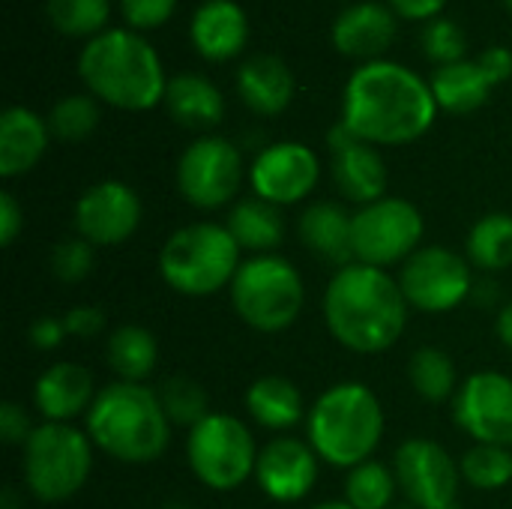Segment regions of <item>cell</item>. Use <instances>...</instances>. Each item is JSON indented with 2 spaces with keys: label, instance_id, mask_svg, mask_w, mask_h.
<instances>
[{
  "label": "cell",
  "instance_id": "4dcf8cb0",
  "mask_svg": "<svg viewBox=\"0 0 512 509\" xmlns=\"http://www.w3.org/2000/svg\"><path fill=\"white\" fill-rule=\"evenodd\" d=\"M408 378H411V387L420 399L438 405V402H447L456 396V363L447 351L441 348H417L411 363H408Z\"/></svg>",
  "mask_w": 512,
  "mask_h": 509
},
{
  "label": "cell",
  "instance_id": "83f0119b",
  "mask_svg": "<svg viewBox=\"0 0 512 509\" xmlns=\"http://www.w3.org/2000/svg\"><path fill=\"white\" fill-rule=\"evenodd\" d=\"M225 228L231 231L240 249L255 255H273V249H279L285 237V222L279 207L261 198H243L240 204H234Z\"/></svg>",
  "mask_w": 512,
  "mask_h": 509
},
{
  "label": "cell",
  "instance_id": "e575fe53",
  "mask_svg": "<svg viewBox=\"0 0 512 509\" xmlns=\"http://www.w3.org/2000/svg\"><path fill=\"white\" fill-rule=\"evenodd\" d=\"M159 402L165 408V417L171 420V426H183V429H195L201 420H207L210 411V399L207 390L192 381V378H168L159 390Z\"/></svg>",
  "mask_w": 512,
  "mask_h": 509
},
{
  "label": "cell",
  "instance_id": "6da1fadb",
  "mask_svg": "<svg viewBox=\"0 0 512 509\" xmlns=\"http://www.w3.org/2000/svg\"><path fill=\"white\" fill-rule=\"evenodd\" d=\"M432 84L396 60L360 63L342 93V123L372 147H402L420 141L435 117Z\"/></svg>",
  "mask_w": 512,
  "mask_h": 509
},
{
  "label": "cell",
  "instance_id": "816d5d0a",
  "mask_svg": "<svg viewBox=\"0 0 512 509\" xmlns=\"http://www.w3.org/2000/svg\"><path fill=\"white\" fill-rule=\"evenodd\" d=\"M504 3H507V9H510V12H512V0H504Z\"/></svg>",
  "mask_w": 512,
  "mask_h": 509
},
{
  "label": "cell",
  "instance_id": "8d00e7d4",
  "mask_svg": "<svg viewBox=\"0 0 512 509\" xmlns=\"http://www.w3.org/2000/svg\"><path fill=\"white\" fill-rule=\"evenodd\" d=\"M465 51H468V36L453 18L438 15V18L426 21V27H423V54L432 63H438V66L459 63V60H465Z\"/></svg>",
  "mask_w": 512,
  "mask_h": 509
},
{
  "label": "cell",
  "instance_id": "1f68e13d",
  "mask_svg": "<svg viewBox=\"0 0 512 509\" xmlns=\"http://www.w3.org/2000/svg\"><path fill=\"white\" fill-rule=\"evenodd\" d=\"M51 27L72 39H93L105 33L111 18V0H45Z\"/></svg>",
  "mask_w": 512,
  "mask_h": 509
},
{
  "label": "cell",
  "instance_id": "277c9868",
  "mask_svg": "<svg viewBox=\"0 0 512 509\" xmlns=\"http://www.w3.org/2000/svg\"><path fill=\"white\" fill-rule=\"evenodd\" d=\"M87 435L96 450L123 465H150L171 444V420L156 390L114 381L96 393L87 411Z\"/></svg>",
  "mask_w": 512,
  "mask_h": 509
},
{
  "label": "cell",
  "instance_id": "9a60e30c",
  "mask_svg": "<svg viewBox=\"0 0 512 509\" xmlns=\"http://www.w3.org/2000/svg\"><path fill=\"white\" fill-rule=\"evenodd\" d=\"M318 177H321V162L315 150L300 141H276L264 147L249 168V183L255 198L270 201L276 207H291L306 201L318 186Z\"/></svg>",
  "mask_w": 512,
  "mask_h": 509
},
{
  "label": "cell",
  "instance_id": "8fae6325",
  "mask_svg": "<svg viewBox=\"0 0 512 509\" xmlns=\"http://www.w3.org/2000/svg\"><path fill=\"white\" fill-rule=\"evenodd\" d=\"M243 186V156L222 135L195 138L177 159V192L195 210H219Z\"/></svg>",
  "mask_w": 512,
  "mask_h": 509
},
{
  "label": "cell",
  "instance_id": "5bb4252c",
  "mask_svg": "<svg viewBox=\"0 0 512 509\" xmlns=\"http://www.w3.org/2000/svg\"><path fill=\"white\" fill-rule=\"evenodd\" d=\"M456 426L477 444L512 447V378L477 372L453 396Z\"/></svg>",
  "mask_w": 512,
  "mask_h": 509
},
{
  "label": "cell",
  "instance_id": "b9f144b4",
  "mask_svg": "<svg viewBox=\"0 0 512 509\" xmlns=\"http://www.w3.org/2000/svg\"><path fill=\"white\" fill-rule=\"evenodd\" d=\"M480 69L486 72V78L498 87L512 78V51L507 45H489L480 57H477Z\"/></svg>",
  "mask_w": 512,
  "mask_h": 509
},
{
  "label": "cell",
  "instance_id": "836d02e7",
  "mask_svg": "<svg viewBox=\"0 0 512 509\" xmlns=\"http://www.w3.org/2000/svg\"><path fill=\"white\" fill-rule=\"evenodd\" d=\"M462 480L471 483L480 492H498L512 483V453L510 447L495 444H474L462 462Z\"/></svg>",
  "mask_w": 512,
  "mask_h": 509
},
{
  "label": "cell",
  "instance_id": "f35d334b",
  "mask_svg": "<svg viewBox=\"0 0 512 509\" xmlns=\"http://www.w3.org/2000/svg\"><path fill=\"white\" fill-rule=\"evenodd\" d=\"M177 9V0H120V12L129 30H156L162 27Z\"/></svg>",
  "mask_w": 512,
  "mask_h": 509
},
{
  "label": "cell",
  "instance_id": "30bf717a",
  "mask_svg": "<svg viewBox=\"0 0 512 509\" xmlns=\"http://www.w3.org/2000/svg\"><path fill=\"white\" fill-rule=\"evenodd\" d=\"M423 213L405 198H381L354 213V258L369 267L405 264L423 243Z\"/></svg>",
  "mask_w": 512,
  "mask_h": 509
},
{
  "label": "cell",
  "instance_id": "7c38bea8",
  "mask_svg": "<svg viewBox=\"0 0 512 509\" xmlns=\"http://www.w3.org/2000/svg\"><path fill=\"white\" fill-rule=\"evenodd\" d=\"M399 288L411 309L444 315L471 300L474 273L471 261L447 246H420L399 267Z\"/></svg>",
  "mask_w": 512,
  "mask_h": 509
},
{
  "label": "cell",
  "instance_id": "484cf974",
  "mask_svg": "<svg viewBox=\"0 0 512 509\" xmlns=\"http://www.w3.org/2000/svg\"><path fill=\"white\" fill-rule=\"evenodd\" d=\"M246 411L261 429L288 432L303 420L306 405H303V393L294 381H288L282 375H264L246 390Z\"/></svg>",
  "mask_w": 512,
  "mask_h": 509
},
{
  "label": "cell",
  "instance_id": "ba28073f",
  "mask_svg": "<svg viewBox=\"0 0 512 509\" xmlns=\"http://www.w3.org/2000/svg\"><path fill=\"white\" fill-rule=\"evenodd\" d=\"M24 483L42 504L75 498L93 471V441L72 423H42L24 444Z\"/></svg>",
  "mask_w": 512,
  "mask_h": 509
},
{
  "label": "cell",
  "instance_id": "d590c367",
  "mask_svg": "<svg viewBox=\"0 0 512 509\" xmlns=\"http://www.w3.org/2000/svg\"><path fill=\"white\" fill-rule=\"evenodd\" d=\"M51 135L60 141H84L99 126V99L90 93H69L63 96L48 114Z\"/></svg>",
  "mask_w": 512,
  "mask_h": 509
},
{
  "label": "cell",
  "instance_id": "7dc6e473",
  "mask_svg": "<svg viewBox=\"0 0 512 509\" xmlns=\"http://www.w3.org/2000/svg\"><path fill=\"white\" fill-rule=\"evenodd\" d=\"M471 297H474L480 306H489L492 300H498V285H495L492 279H480V282H474Z\"/></svg>",
  "mask_w": 512,
  "mask_h": 509
},
{
  "label": "cell",
  "instance_id": "3957f363",
  "mask_svg": "<svg viewBox=\"0 0 512 509\" xmlns=\"http://www.w3.org/2000/svg\"><path fill=\"white\" fill-rule=\"evenodd\" d=\"M78 75L90 96L120 111H150L165 102L168 90L159 51L126 27L87 39L78 54Z\"/></svg>",
  "mask_w": 512,
  "mask_h": 509
},
{
  "label": "cell",
  "instance_id": "f546056e",
  "mask_svg": "<svg viewBox=\"0 0 512 509\" xmlns=\"http://www.w3.org/2000/svg\"><path fill=\"white\" fill-rule=\"evenodd\" d=\"M468 261L480 273H504L512 267V216L486 213L468 234Z\"/></svg>",
  "mask_w": 512,
  "mask_h": 509
},
{
  "label": "cell",
  "instance_id": "ac0fdd59",
  "mask_svg": "<svg viewBox=\"0 0 512 509\" xmlns=\"http://www.w3.org/2000/svg\"><path fill=\"white\" fill-rule=\"evenodd\" d=\"M255 480L270 501H303L318 480V453L312 450V444L300 438H273L258 453Z\"/></svg>",
  "mask_w": 512,
  "mask_h": 509
},
{
  "label": "cell",
  "instance_id": "52a82bcc",
  "mask_svg": "<svg viewBox=\"0 0 512 509\" xmlns=\"http://www.w3.org/2000/svg\"><path fill=\"white\" fill-rule=\"evenodd\" d=\"M228 291L240 321L258 333L288 330L306 303V288L297 267L279 255H255L243 261Z\"/></svg>",
  "mask_w": 512,
  "mask_h": 509
},
{
  "label": "cell",
  "instance_id": "ee69618b",
  "mask_svg": "<svg viewBox=\"0 0 512 509\" xmlns=\"http://www.w3.org/2000/svg\"><path fill=\"white\" fill-rule=\"evenodd\" d=\"M66 339V327H63V318H39L33 321L30 327V342L36 351H54L60 342Z\"/></svg>",
  "mask_w": 512,
  "mask_h": 509
},
{
  "label": "cell",
  "instance_id": "f907efd6",
  "mask_svg": "<svg viewBox=\"0 0 512 509\" xmlns=\"http://www.w3.org/2000/svg\"><path fill=\"white\" fill-rule=\"evenodd\" d=\"M390 509H420V507H414V504H408V501H405V504H399V507H390Z\"/></svg>",
  "mask_w": 512,
  "mask_h": 509
},
{
  "label": "cell",
  "instance_id": "f1b7e54d",
  "mask_svg": "<svg viewBox=\"0 0 512 509\" xmlns=\"http://www.w3.org/2000/svg\"><path fill=\"white\" fill-rule=\"evenodd\" d=\"M105 360L111 372L126 384H144L159 360V345L150 330L138 324H123L108 336Z\"/></svg>",
  "mask_w": 512,
  "mask_h": 509
},
{
  "label": "cell",
  "instance_id": "4fadbf2b",
  "mask_svg": "<svg viewBox=\"0 0 512 509\" xmlns=\"http://www.w3.org/2000/svg\"><path fill=\"white\" fill-rule=\"evenodd\" d=\"M393 474L408 504L420 509H459L462 468L441 444L429 438H408L393 456Z\"/></svg>",
  "mask_w": 512,
  "mask_h": 509
},
{
  "label": "cell",
  "instance_id": "ab89813d",
  "mask_svg": "<svg viewBox=\"0 0 512 509\" xmlns=\"http://www.w3.org/2000/svg\"><path fill=\"white\" fill-rule=\"evenodd\" d=\"M33 435V426H30V417L24 414L21 405L15 402H3L0 405V438L12 447H24Z\"/></svg>",
  "mask_w": 512,
  "mask_h": 509
},
{
  "label": "cell",
  "instance_id": "44dd1931",
  "mask_svg": "<svg viewBox=\"0 0 512 509\" xmlns=\"http://www.w3.org/2000/svg\"><path fill=\"white\" fill-rule=\"evenodd\" d=\"M93 399V375L78 363L48 366L33 387V405L45 417V423H69L81 414L87 417Z\"/></svg>",
  "mask_w": 512,
  "mask_h": 509
},
{
  "label": "cell",
  "instance_id": "7bdbcfd3",
  "mask_svg": "<svg viewBox=\"0 0 512 509\" xmlns=\"http://www.w3.org/2000/svg\"><path fill=\"white\" fill-rule=\"evenodd\" d=\"M24 228V210L12 192H0V246H12Z\"/></svg>",
  "mask_w": 512,
  "mask_h": 509
},
{
  "label": "cell",
  "instance_id": "5b68a950",
  "mask_svg": "<svg viewBox=\"0 0 512 509\" xmlns=\"http://www.w3.org/2000/svg\"><path fill=\"white\" fill-rule=\"evenodd\" d=\"M384 438V408L378 396L345 381L324 390L309 411V444L321 462L333 468H357L369 462Z\"/></svg>",
  "mask_w": 512,
  "mask_h": 509
},
{
  "label": "cell",
  "instance_id": "bcb514c9",
  "mask_svg": "<svg viewBox=\"0 0 512 509\" xmlns=\"http://www.w3.org/2000/svg\"><path fill=\"white\" fill-rule=\"evenodd\" d=\"M495 330H498V339L512 351V300L498 312V321H495Z\"/></svg>",
  "mask_w": 512,
  "mask_h": 509
},
{
  "label": "cell",
  "instance_id": "9c48e42d",
  "mask_svg": "<svg viewBox=\"0 0 512 509\" xmlns=\"http://www.w3.org/2000/svg\"><path fill=\"white\" fill-rule=\"evenodd\" d=\"M255 435L234 414H210L186 438V459L198 483L213 492H234L249 477H255L258 465Z\"/></svg>",
  "mask_w": 512,
  "mask_h": 509
},
{
  "label": "cell",
  "instance_id": "603a6c76",
  "mask_svg": "<svg viewBox=\"0 0 512 509\" xmlns=\"http://www.w3.org/2000/svg\"><path fill=\"white\" fill-rule=\"evenodd\" d=\"M237 93L249 111L261 117H276L294 102L297 81L282 57L255 54L237 69Z\"/></svg>",
  "mask_w": 512,
  "mask_h": 509
},
{
  "label": "cell",
  "instance_id": "74e56055",
  "mask_svg": "<svg viewBox=\"0 0 512 509\" xmlns=\"http://www.w3.org/2000/svg\"><path fill=\"white\" fill-rule=\"evenodd\" d=\"M93 258H96V246H90L84 237H66L51 249V273L60 282L75 285L90 276Z\"/></svg>",
  "mask_w": 512,
  "mask_h": 509
},
{
  "label": "cell",
  "instance_id": "d6986e66",
  "mask_svg": "<svg viewBox=\"0 0 512 509\" xmlns=\"http://www.w3.org/2000/svg\"><path fill=\"white\" fill-rule=\"evenodd\" d=\"M396 33H399L396 12L375 0H360L342 9L330 27L333 48L363 63L381 60V54L393 45Z\"/></svg>",
  "mask_w": 512,
  "mask_h": 509
},
{
  "label": "cell",
  "instance_id": "d6a6232c",
  "mask_svg": "<svg viewBox=\"0 0 512 509\" xmlns=\"http://www.w3.org/2000/svg\"><path fill=\"white\" fill-rule=\"evenodd\" d=\"M396 489H399V483H396L393 468L369 459V462L351 468V474L345 480V501L354 509H390Z\"/></svg>",
  "mask_w": 512,
  "mask_h": 509
},
{
  "label": "cell",
  "instance_id": "ffe728a7",
  "mask_svg": "<svg viewBox=\"0 0 512 509\" xmlns=\"http://www.w3.org/2000/svg\"><path fill=\"white\" fill-rule=\"evenodd\" d=\"M189 39L210 63L234 60L249 39L246 9L237 0H204L189 21Z\"/></svg>",
  "mask_w": 512,
  "mask_h": 509
},
{
  "label": "cell",
  "instance_id": "7a4b0ae2",
  "mask_svg": "<svg viewBox=\"0 0 512 509\" xmlns=\"http://www.w3.org/2000/svg\"><path fill=\"white\" fill-rule=\"evenodd\" d=\"M408 309L399 279L360 261L336 270L324 291L327 330L354 354L390 351L408 327Z\"/></svg>",
  "mask_w": 512,
  "mask_h": 509
},
{
  "label": "cell",
  "instance_id": "f6af8a7d",
  "mask_svg": "<svg viewBox=\"0 0 512 509\" xmlns=\"http://www.w3.org/2000/svg\"><path fill=\"white\" fill-rule=\"evenodd\" d=\"M387 6L408 21H432L444 12L447 0H387Z\"/></svg>",
  "mask_w": 512,
  "mask_h": 509
},
{
  "label": "cell",
  "instance_id": "681fc988",
  "mask_svg": "<svg viewBox=\"0 0 512 509\" xmlns=\"http://www.w3.org/2000/svg\"><path fill=\"white\" fill-rule=\"evenodd\" d=\"M162 509H189V507H186V504H165Z\"/></svg>",
  "mask_w": 512,
  "mask_h": 509
},
{
  "label": "cell",
  "instance_id": "8992f818",
  "mask_svg": "<svg viewBox=\"0 0 512 509\" xmlns=\"http://www.w3.org/2000/svg\"><path fill=\"white\" fill-rule=\"evenodd\" d=\"M240 246L225 225L192 222L174 231L159 249L162 282L183 297H210L231 288L240 270Z\"/></svg>",
  "mask_w": 512,
  "mask_h": 509
},
{
  "label": "cell",
  "instance_id": "4316f807",
  "mask_svg": "<svg viewBox=\"0 0 512 509\" xmlns=\"http://www.w3.org/2000/svg\"><path fill=\"white\" fill-rule=\"evenodd\" d=\"M432 96L438 102L441 111L450 114H471L480 105L489 102L495 84L486 78V72L480 69L477 60H459L450 66H438L432 75Z\"/></svg>",
  "mask_w": 512,
  "mask_h": 509
},
{
  "label": "cell",
  "instance_id": "e0dca14e",
  "mask_svg": "<svg viewBox=\"0 0 512 509\" xmlns=\"http://www.w3.org/2000/svg\"><path fill=\"white\" fill-rule=\"evenodd\" d=\"M330 147V174L333 186L345 201H354L360 207L381 201L387 192V165L378 153V147L360 141L342 120L327 132Z\"/></svg>",
  "mask_w": 512,
  "mask_h": 509
},
{
  "label": "cell",
  "instance_id": "60d3db41",
  "mask_svg": "<svg viewBox=\"0 0 512 509\" xmlns=\"http://www.w3.org/2000/svg\"><path fill=\"white\" fill-rule=\"evenodd\" d=\"M63 327H66V336L72 339H93L96 333H102L105 315L96 306H75L63 315Z\"/></svg>",
  "mask_w": 512,
  "mask_h": 509
},
{
  "label": "cell",
  "instance_id": "c3c4849f",
  "mask_svg": "<svg viewBox=\"0 0 512 509\" xmlns=\"http://www.w3.org/2000/svg\"><path fill=\"white\" fill-rule=\"evenodd\" d=\"M312 509H354L348 501H324V504H318V507Z\"/></svg>",
  "mask_w": 512,
  "mask_h": 509
},
{
  "label": "cell",
  "instance_id": "cb8c5ba5",
  "mask_svg": "<svg viewBox=\"0 0 512 509\" xmlns=\"http://www.w3.org/2000/svg\"><path fill=\"white\" fill-rule=\"evenodd\" d=\"M51 126L36 111L12 105L0 117V174L6 180L27 174L48 150Z\"/></svg>",
  "mask_w": 512,
  "mask_h": 509
},
{
  "label": "cell",
  "instance_id": "d4e9b609",
  "mask_svg": "<svg viewBox=\"0 0 512 509\" xmlns=\"http://www.w3.org/2000/svg\"><path fill=\"white\" fill-rule=\"evenodd\" d=\"M165 108L180 126L198 129V132L219 126L225 117V99L219 87L198 72H180L168 81Z\"/></svg>",
  "mask_w": 512,
  "mask_h": 509
},
{
  "label": "cell",
  "instance_id": "2e32d148",
  "mask_svg": "<svg viewBox=\"0 0 512 509\" xmlns=\"http://www.w3.org/2000/svg\"><path fill=\"white\" fill-rule=\"evenodd\" d=\"M141 225V198L120 180H102L75 201V231L90 246H120Z\"/></svg>",
  "mask_w": 512,
  "mask_h": 509
},
{
  "label": "cell",
  "instance_id": "7402d4cb",
  "mask_svg": "<svg viewBox=\"0 0 512 509\" xmlns=\"http://www.w3.org/2000/svg\"><path fill=\"white\" fill-rule=\"evenodd\" d=\"M297 234L309 252L333 267L354 264V213L333 201H315L300 213Z\"/></svg>",
  "mask_w": 512,
  "mask_h": 509
}]
</instances>
